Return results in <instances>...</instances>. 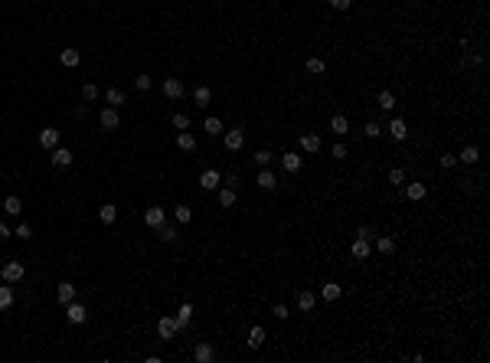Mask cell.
Segmentation results:
<instances>
[{"label": "cell", "mask_w": 490, "mask_h": 363, "mask_svg": "<svg viewBox=\"0 0 490 363\" xmlns=\"http://www.w3.org/2000/svg\"><path fill=\"white\" fill-rule=\"evenodd\" d=\"M320 295H323V301H337V298H340V285H337V282H327L320 288Z\"/></svg>", "instance_id": "obj_28"}, {"label": "cell", "mask_w": 490, "mask_h": 363, "mask_svg": "<svg viewBox=\"0 0 490 363\" xmlns=\"http://www.w3.org/2000/svg\"><path fill=\"white\" fill-rule=\"evenodd\" d=\"M144 222H147L150 229H160L164 222H167V213H164L160 206H147L144 209Z\"/></svg>", "instance_id": "obj_4"}, {"label": "cell", "mask_w": 490, "mask_h": 363, "mask_svg": "<svg viewBox=\"0 0 490 363\" xmlns=\"http://www.w3.org/2000/svg\"><path fill=\"white\" fill-rule=\"evenodd\" d=\"M255 164H258V167H268V164H271V154H268V151H258V154H255Z\"/></svg>", "instance_id": "obj_44"}, {"label": "cell", "mask_w": 490, "mask_h": 363, "mask_svg": "<svg viewBox=\"0 0 490 363\" xmlns=\"http://www.w3.org/2000/svg\"><path fill=\"white\" fill-rule=\"evenodd\" d=\"M164 95L167 99H183V82L180 79H164Z\"/></svg>", "instance_id": "obj_14"}, {"label": "cell", "mask_w": 490, "mask_h": 363, "mask_svg": "<svg viewBox=\"0 0 490 363\" xmlns=\"http://www.w3.org/2000/svg\"><path fill=\"white\" fill-rule=\"evenodd\" d=\"M52 167H59V170L72 167V151L69 148H52Z\"/></svg>", "instance_id": "obj_8"}, {"label": "cell", "mask_w": 490, "mask_h": 363, "mask_svg": "<svg viewBox=\"0 0 490 363\" xmlns=\"http://www.w3.org/2000/svg\"><path fill=\"white\" fill-rule=\"evenodd\" d=\"M438 164H441V167H445V170H451V167H454V164H458V154H448V151H445V154H441V157H438Z\"/></svg>", "instance_id": "obj_41"}, {"label": "cell", "mask_w": 490, "mask_h": 363, "mask_svg": "<svg viewBox=\"0 0 490 363\" xmlns=\"http://www.w3.org/2000/svg\"><path fill=\"white\" fill-rule=\"evenodd\" d=\"M177 148L180 151H196V134H193L190 128L180 131V134H177Z\"/></svg>", "instance_id": "obj_16"}, {"label": "cell", "mask_w": 490, "mask_h": 363, "mask_svg": "<svg viewBox=\"0 0 490 363\" xmlns=\"http://www.w3.org/2000/svg\"><path fill=\"white\" fill-rule=\"evenodd\" d=\"M389 184L392 187H402L405 184V170H402V167H392V170H389Z\"/></svg>", "instance_id": "obj_37"}, {"label": "cell", "mask_w": 490, "mask_h": 363, "mask_svg": "<svg viewBox=\"0 0 490 363\" xmlns=\"http://www.w3.org/2000/svg\"><path fill=\"white\" fill-rule=\"evenodd\" d=\"M350 4H353V0H330L334 10H350Z\"/></svg>", "instance_id": "obj_50"}, {"label": "cell", "mask_w": 490, "mask_h": 363, "mask_svg": "<svg viewBox=\"0 0 490 363\" xmlns=\"http://www.w3.org/2000/svg\"><path fill=\"white\" fill-rule=\"evenodd\" d=\"M323 69H327V62H323V59H317V56H310V59H307V72H314V75H320V72H323Z\"/></svg>", "instance_id": "obj_36"}, {"label": "cell", "mask_w": 490, "mask_h": 363, "mask_svg": "<svg viewBox=\"0 0 490 363\" xmlns=\"http://www.w3.org/2000/svg\"><path fill=\"white\" fill-rule=\"evenodd\" d=\"M271 314H275L278 321H288V304H275V308H271Z\"/></svg>", "instance_id": "obj_45"}, {"label": "cell", "mask_w": 490, "mask_h": 363, "mask_svg": "<svg viewBox=\"0 0 490 363\" xmlns=\"http://www.w3.org/2000/svg\"><path fill=\"white\" fill-rule=\"evenodd\" d=\"M7 236H10V229H7L4 222H0V239H7Z\"/></svg>", "instance_id": "obj_52"}, {"label": "cell", "mask_w": 490, "mask_h": 363, "mask_svg": "<svg viewBox=\"0 0 490 363\" xmlns=\"http://www.w3.org/2000/svg\"><path fill=\"white\" fill-rule=\"evenodd\" d=\"M59 62L66 69H75V66H79V50H62L59 53Z\"/></svg>", "instance_id": "obj_24"}, {"label": "cell", "mask_w": 490, "mask_h": 363, "mask_svg": "<svg viewBox=\"0 0 490 363\" xmlns=\"http://www.w3.org/2000/svg\"><path fill=\"white\" fill-rule=\"evenodd\" d=\"M350 252H353L356 262H366L369 259V239H360V236H356V242H353V249H350Z\"/></svg>", "instance_id": "obj_15"}, {"label": "cell", "mask_w": 490, "mask_h": 363, "mask_svg": "<svg viewBox=\"0 0 490 363\" xmlns=\"http://www.w3.org/2000/svg\"><path fill=\"white\" fill-rule=\"evenodd\" d=\"M379 134H383V128H379L376 121H369L366 124V138H379Z\"/></svg>", "instance_id": "obj_47"}, {"label": "cell", "mask_w": 490, "mask_h": 363, "mask_svg": "<svg viewBox=\"0 0 490 363\" xmlns=\"http://www.w3.org/2000/svg\"><path fill=\"white\" fill-rule=\"evenodd\" d=\"M320 148H323V144H320L317 134H304V138H301V151H307V154H317Z\"/></svg>", "instance_id": "obj_19"}, {"label": "cell", "mask_w": 490, "mask_h": 363, "mask_svg": "<svg viewBox=\"0 0 490 363\" xmlns=\"http://www.w3.org/2000/svg\"><path fill=\"white\" fill-rule=\"evenodd\" d=\"M193 99H196V105H209V99H212V92L206 85H199L196 92H193Z\"/></svg>", "instance_id": "obj_39"}, {"label": "cell", "mask_w": 490, "mask_h": 363, "mask_svg": "<svg viewBox=\"0 0 490 363\" xmlns=\"http://www.w3.org/2000/svg\"><path fill=\"white\" fill-rule=\"evenodd\" d=\"M223 184H226V187H232V190H236V187H239V173H226V177H223Z\"/></svg>", "instance_id": "obj_48"}, {"label": "cell", "mask_w": 490, "mask_h": 363, "mask_svg": "<svg viewBox=\"0 0 490 363\" xmlns=\"http://www.w3.org/2000/svg\"><path fill=\"white\" fill-rule=\"evenodd\" d=\"M4 213H7V216H20V213H23V203H20V197H7V200H4Z\"/></svg>", "instance_id": "obj_25"}, {"label": "cell", "mask_w": 490, "mask_h": 363, "mask_svg": "<svg viewBox=\"0 0 490 363\" xmlns=\"http://www.w3.org/2000/svg\"><path fill=\"white\" fill-rule=\"evenodd\" d=\"M174 128L177 131H186V128H190V115H183V111H180V115H174Z\"/></svg>", "instance_id": "obj_42"}, {"label": "cell", "mask_w": 490, "mask_h": 363, "mask_svg": "<svg viewBox=\"0 0 490 363\" xmlns=\"http://www.w3.org/2000/svg\"><path fill=\"white\" fill-rule=\"evenodd\" d=\"M82 99L95 102V99H98V85H95V82H85V85H82Z\"/></svg>", "instance_id": "obj_34"}, {"label": "cell", "mask_w": 490, "mask_h": 363, "mask_svg": "<svg viewBox=\"0 0 490 363\" xmlns=\"http://www.w3.org/2000/svg\"><path fill=\"white\" fill-rule=\"evenodd\" d=\"M265 344V327H252L248 331V350H258Z\"/></svg>", "instance_id": "obj_20"}, {"label": "cell", "mask_w": 490, "mask_h": 363, "mask_svg": "<svg viewBox=\"0 0 490 363\" xmlns=\"http://www.w3.org/2000/svg\"><path fill=\"white\" fill-rule=\"evenodd\" d=\"M219 206L223 209L236 206V190H232V187H223V190H219Z\"/></svg>", "instance_id": "obj_26"}, {"label": "cell", "mask_w": 490, "mask_h": 363, "mask_svg": "<svg viewBox=\"0 0 490 363\" xmlns=\"http://www.w3.org/2000/svg\"><path fill=\"white\" fill-rule=\"evenodd\" d=\"M56 298H59V304L75 301V285H72V282H62L59 288H56Z\"/></svg>", "instance_id": "obj_17"}, {"label": "cell", "mask_w": 490, "mask_h": 363, "mask_svg": "<svg viewBox=\"0 0 490 363\" xmlns=\"http://www.w3.org/2000/svg\"><path fill=\"white\" fill-rule=\"evenodd\" d=\"M203 131H209V134H223V121H219V118H206Z\"/></svg>", "instance_id": "obj_35"}, {"label": "cell", "mask_w": 490, "mask_h": 363, "mask_svg": "<svg viewBox=\"0 0 490 363\" xmlns=\"http://www.w3.org/2000/svg\"><path fill=\"white\" fill-rule=\"evenodd\" d=\"M174 219L180 222V226H186V222L193 219V209H190V206H183V203H180V206H174Z\"/></svg>", "instance_id": "obj_29"}, {"label": "cell", "mask_w": 490, "mask_h": 363, "mask_svg": "<svg viewBox=\"0 0 490 363\" xmlns=\"http://www.w3.org/2000/svg\"><path fill=\"white\" fill-rule=\"evenodd\" d=\"M376 102H379V108H383V111H392V108H396V95H392L389 88H383V92L376 95Z\"/></svg>", "instance_id": "obj_22"}, {"label": "cell", "mask_w": 490, "mask_h": 363, "mask_svg": "<svg viewBox=\"0 0 490 363\" xmlns=\"http://www.w3.org/2000/svg\"><path fill=\"white\" fill-rule=\"evenodd\" d=\"M425 193H428L425 184H405V197L409 200H425Z\"/></svg>", "instance_id": "obj_23"}, {"label": "cell", "mask_w": 490, "mask_h": 363, "mask_svg": "<svg viewBox=\"0 0 490 363\" xmlns=\"http://www.w3.org/2000/svg\"><path fill=\"white\" fill-rule=\"evenodd\" d=\"M226 151H232V154H236V151H242V144H245V131L242 128H232V131H226Z\"/></svg>", "instance_id": "obj_3"}, {"label": "cell", "mask_w": 490, "mask_h": 363, "mask_svg": "<svg viewBox=\"0 0 490 363\" xmlns=\"http://www.w3.org/2000/svg\"><path fill=\"white\" fill-rule=\"evenodd\" d=\"M458 160H464V164H477V160H480V151L474 148V144H467V148L458 154Z\"/></svg>", "instance_id": "obj_27"}, {"label": "cell", "mask_w": 490, "mask_h": 363, "mask_svg": "<svg viewBox=\"0 0 490 363\" xmlns=\"http://www.w3.org/2000/svg\"><path fill=\"white\" fill-rule=\"evenodd\" d=\"M298 308L301 311H314V291H301V295H298Z\"/></svg>", "instance_id": "obj_30"}, {"label": "cell", "mask_w": 490, "mask_h": 363, "mask_svg": "<svg viewBox=\"0 0 490 363\" xmlns=\"http://www.w3.org/2000/svg\"><path fill=\"white\" fill-rule=\"evenodd\" d=\"M39 148H46V151L59 148V131L56 128H43L39 131Z\"/></svg>", "instance_id": "obj_9"}, {"label": "cell", "mask_w": 490, "mask_h": 363, "mask_svg": "<svg viewBox=\"0 0 490 363\" xmlns=\"http://www.w3.org/2000/svg\"><path fill=\"white\" fill-rule=\"evenodd\" d=\"M134 85H137V92H147V88L154 85V82H150V75H137V79H134Z\"/></svg>", "instance_id": "obj_43"}, {"label": "cell", "mask_w": 490, "mask_h": 363, "mask_svg": "<svg viewBox=\"0 0 490 363\" xmlns=\"http://www.w3.org/2000/svg\"><path fill=\"white\" fill-rule=\"evenodd\" d=\"M255 184H258L261 190H275V187H278V177H275V173L268 170V167H261V170H258V180H255Z\"/></svg>", "instance_id": "obj_13"}, {"label": "cell", "mask_w": 490, "mask_h": 363, "mask_svg": "<svg viewBox=\"0 0 490 363\" xmlns=\"http://www.w3.org/2000/svg\"><path fill=\"white\" fill-rule=\"evenodd\" d=\"M392 134V141H405V138H409V128H405V121L402 118H392L389 121V128H386Z\"/></svg>", "instance_id": "obj_11"}, {"label": "cell", "mask_w": 490, "mask_h": 363, "mask_svg": "<svg viewBox=\"0 0 490 363\" xmlns=\"http://www.w3.org/2000/svg\"><path fill=\"white\" fill-rule=\"evenodd\" d=\"M177 331H180L177 317H160V321H157V334H160V340H174Z\"/></svg>", "instance_id": "obj_2"}, {"label": "cell", "mask_w": 490, "mask_h": 363, "mask_svg": "<svg viewBox=\"0 0 490 363\" xmlns=\"http://www.w3.org/2000/svg\"><path fill=\"white\" fill-rule=\"evenodd\" d=\"M17 236H20V239H30V236H33V229L26 226V222H20V226H17Z\"/></svg>", "instance_id": "obj_49"}, {"label": "cell", "mask_w": 490, "mask_h": 363, "mask_svg": "<svg viewBox=\"0 0 490 363\" xmlns=\"http://www.w3.org/2000/svg\"><path fill=\"white\" fill-rule=\"evenodd\" d=\"M190 317H193V304H183V308L177 311V324L186 327V324H190Z\"/></svg>", "instance_id": "obj_33"}, {"label": "cell", "mask_w": 490, "mask_h": 363, "mask_svg": "<svg viewBox=\"0 0 490 363\" xmlns=\"http://www.w3.org/2000/svg\"><path fill=\"white\" fill-rule=\"evenodd\" d=\"M330 131H334L337 138H343V134H347V131H350L347 115H334V118H330Z\"/></svg>", "instance_id": "obj_18"}, {"label": "cell", "mask_w": 490, "mask_h": 363, "mask_svg": "<svg viewBox=\"0 0 490 363\" xmlns=\"http://www.w3.org/2000/svg\"><path fill=\"white\" fill-rule=\"evenodd\" d=\"M98 124H101L105 131H115V128L121 124V115H118V108H112V105H108V108H105V111L98 115Z\"/></svg>", "instance_id": "obj_5"}, {"label": "cell", "mask_w": 490, "mask_h": 363, "mask_svg": "<svg viewBox=\"0 0 490 363\" xmlns=\"http://www.w3.org/2000/svg\"><path fill=\"white\" fill-rule=\"evenodd\" d=\"M23 262H7L4 268H0V278H4L7 285H13V282H20V278H23Z\"/></svg>", "instance_id": "obj_1"}, {"label": "cell", "mask_w": 490, "mask_h": 363, "mask_svg": "<svg viewBox=\"0 0 490 363\" xmlns=\"http://www.w3.org/2000/svg\"><path fill=\"white\" fill-rule=\"evenodd\" d=\"M85 317H88V311L82 308L79 301H69L66 304V321H69V324H85Z\"/></svg>", "instance_id": "obj_6"}, {"label": "cell", "mask_w": 490, "mask_h": 363, "mask_svg": "<svg viewBox=\"0 0 490 363\" xmlns=\"http://www.w3.org/2000/svg\"><path fill=\"white\" fill-rule=\"evenodd\" d=\"M219 184H223V173L212 170V167L199 173V187H203V190H219Z\"/></svg>", "instance_id": "obj_7"}, {"label": "cell", "mask_w": 490, "mask_h": 363, "mask_svg": "<svg viewBox=\"0 0 490 363\" xmlns=\"http://www.w3.org/2000/svg\"><path fill=\"white\" fill-rule=\"evenodd\" d=\"M330 154H334L337 160H343V157H347V148H343V144H340V141H337V144H334V148H330Z\"/></svg>", "instance_id": "obj_46"}, {"label": "cell", "mask_w": 490, "mask_h": 363, "mask_svg": "<svg viewBox=\"0 0 490 363\" xmlns=\"http://www.w3.org/2000/svg\"><path fill=\"white\" fill-rule=\"evenodd\" d=\"M281 167H285L288 173H298L301 167H304V157H301V154H294V151H288V154L281 157Z\"/></svg>", "instance_id": "obj_10"}, {"label": "cell", "mask_w": 490, "mask_h": 363, "mask_svg": "<svg viewBox=\"0 0 490 363\" xmlns=\"http://www.w3.org/2000/svg\"><path fill=\"white\" fill-rule=\"evenodd\" d=\"M356 236H360V239H372V229L369 226H360V229H356Z\"/></svg>", "instance_id": "obj_51"}, {"label": "cell", "mask_w": 490, "mask_h": 363, "mask_svg": "<svg viewBox=\"0 0 490 363\" xmlns=\"http://www.w3.org/2000/svg\"><path fill=\"white\" fill-rule=\"evenodd\" d=\"M98 219H101V222H105V226H112V222H115V219H118V206H112V203H105V206H101V209H98Z\"/></svg>", "instance_id": "obj_21"}, {"label": "cell", "mask_w": 490, "mask_h": 363, "mask_svg": "<svg viewBox=\"0 0 490 363\" xmlns=\"http://www.w3.org/2000/svg\"><path fill=\"white\" fill-rule=\"evenodd\" d=\"M376 249H379V252H383V255H389V252H392V249H396V239H392V236H379V242H376Z\"/></svg>", "instance_id": "obj_32"}, {"label": "cell", "mask_w": 490, "mask_h": 363, "mask_svg": "<svg viewBox=\"0 0 490 363\" xmlns=\"http://www.w3.org/2000/svg\"><path fill=\"white\" fill-rule=\"evenodd\" d=\"M10 304H13V288H7V285H4V288H0V311H7Z\"/></svg>", "instance_id": "obj_38"}, {"label": "cell", "mask_w": 490, "mask_h": 363, "mask_svg": "<svg viewBox=\"0 0 490 363\" xmlns=\"http://www.w3.org/2000/svg\"><path fill=\"white\" fill-rule=\"evenodd\" d=\"M193 360H196V363H212V360H216V350H212V344H196V350H193Z\"/></svg>", "instance_id": "obj_12"}, {"label": "cell", "mask_w": 490, "mask_h": 363, "mask_svg": "<svg viewBox=\"0 0 490 363\" xmlns=\"http://www.w3.org/2000/svg\"><path fill=\"white\" fill-rule=\"evenodd\" d=\"M157 233H160V239H164V242H177V229H174V226H160Z\"/></svg>", "instance_id": "obj_40"}, {"label": "cell", "mask_w": 490, "mask_h": 363, "mask_svg": "<svg viewBox=\"0 0 490 363\" xmlns=\"http://www.w3.org/2000/svg\"><path fill=\"white\" fill-rule=\"evenodd\" d=\"M105 102L112 105V108H118V105H124V92H121V88H108V92H105Z\"/></svg>", "instance_id": "obj_31"}]
</instances>
